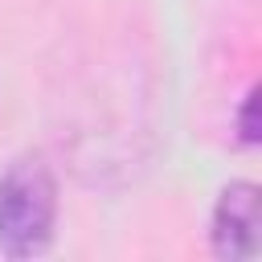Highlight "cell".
<instances>
[{"label": "cell", "instance_id": "cell-3", "mask_svg": "<svg viewBox=\"0 0 262 262\" xmlns=\"http://www.w3.org/2000/svg\"><path fill=\"white\" fill-rule=\"evenodd\" d=\"M242 139L254 143V90L246 94V106H242Z\"/></svg>", "mask_w": 262, "mask_h": 262}, {"label": "cell", "instance_id": "cell-1", "mask_svg": "<svg viewBox=\"0 0 262 262\" xmlns=\"http://www.w3.org/2000/svg\"><path fill=\"white\" fill-rule=\"evenodd\" d=\"M57 184L37 156H25L0 176V250L8 258H37L53 242Z\"/></svg>", "mask_w": 262, "mask_h": 262}, {"label": "cell", "instance_id": "cell-2", "mask_svg": "<svg viewBox=\"0 0 262 262\" xmlns=\"http://www.w3.org/2000/svg\"><path fill=\"white\" fill-rule=\"evenodd\" d=\"M213 250L217 258H254L258 250V188L237 180L221 192L213 209Z\"/></svg>", "mask_w": 262, "mask_h": 262}]
</instances>
